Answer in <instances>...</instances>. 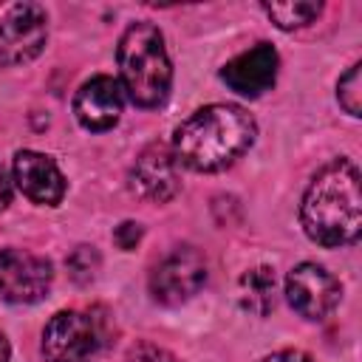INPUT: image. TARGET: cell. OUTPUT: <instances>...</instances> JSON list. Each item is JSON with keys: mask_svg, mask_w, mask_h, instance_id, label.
<instances>
[{"mask_svg": "<svg viewBox=\"0 0 362 362\" xmlns=\"http://www.w3.org/2000/svg\"><path fill=\"white\" fill-rule=\"evenodd\" d=\"M48 42V14L37 3H17L0 20V62L14 68L37 59Z\"/></svg>", "mask_w": 362, "mask_h": 362, "instance_id": "cell-7", "label": "cell"}, {"mask_svg": "<svg viewBox=\"0 0 362 362\" xmlns=\"http://www.w3.org/2000/svg\"><path fill=\"white\" fill-rule=\"evenodd\" d=\"M8 204H11V184H8V178H6V173H3V167H0V212H3Z\"/></svg>", "mask_w": 362, "mask_h": 362, "instance_id": "cell-20", "label": "cell"}, {"mask_svg": "<svg viewBox=\"0 0 362 362\" xmlns=\"http://www.w3.org/2000/svg\"><path fill=\"white\" fill-rule=\"evenodd\" d=\"M65 266H68V272H71V277H74L76 283H90V280L96 277L102 260H99V252H96L93 246H76V249L65 257Z\"/></svg>", "mask_w": 362, "mask_h": 362, "instance_id": "cell-16", "label": "cell"}, {"mask_svg": "<svg viewBox=\"0 0 362 362\" xmlns=\"http://www.w3.org/2000/svg\"><path fill=\"white\" fill-rule=\"evenodd\" d=\"M181 164L175 161L170 144H147L130 167V189L153 204H167L181 189Z\"/></svg>", "mask_w": 362, "mask_h": 362, "instance_id": "cell-9", "label": "cell"}, {"mask_svg": "<svg viewBox=\"0 0 362 362\" xmlns=\"http://www.w3.org/2000/svg\"><path fill=\"white\" fill-rule=\"evenodd\" d=\"M263 362H314L305 351H277V354H272V356H266Z\"/></svg>", "mask_w": 362, "mask_h": 362, "instance_id": "cell-19", "label": "cell"}, {"mask_svg": "<svg viewBox=\"0 0 362 362\" xmlns=\"http://www.w3.org/2000/svg\"><path fill=\"white\" fill-rule=\"evenodd\" d=\"M238 303L255 317H266L274 308V272L269 266L246 269L238 280Z\"/></svg>", "mask_w": 362, "mask_h": 362, "instance_id": "cell-13", "label": "cell"}, {"mask_svg": "<svg viewBox=\"0 0 362 362\" xmlns=\"http://www.w3.org/2000/svg\"><path fill=\"white\" fill-rule=\"evenodd\" d=\"M342 297L339 280L320 263H297L286 274V300L305 320H325Z\"/></svg>", "mask_w": 362, "mask_h": 362, "instance_id": "cell-8", "label": "cell"}, {"mask_svg": "<svg viewBox=\"0 0 362 362\" xmlns=\"http://www.w3.org/2000/svg\"><path fill=\"white\" fill-rule=\"evenodd\" d=\"M257 136L252 113L240 105L215 102L187 116L173 136V156L181 167L195 173H221L232 167Z\"/></svg>", "mask_w": 362, "mask_h": 362, "instance_id": "cell-2", "label": "cell"}, {"mask_svg": "<svg viewBox=\"0 0 362 362\" xmlns=\"http://www.w3.org/2000/svg\"><path fill=\"white\" fill-rule=\"evenodd\" d=\"M90 362H93V359H90Z\"/></svg>", "mask_w": 362, "mask_h": 362, "instance_id": "cell-22", "label": "cell"}, {"mask_svg": "<svg viewBox=\"0 0 362 362\" xmlns=\"http://www.w3.org/2000/svg\"><path fill=\"white\" fill-rule=\"evenodd\" d=\"M300 223L303 232L325 249L356 243L362 232V187L351 158H331L314 173L303 192Z\"/></svg>", "mask_w": 362, "mask_h": 362, "instance_id": "cell-1", "label": "cell"}, {"mask_svg": "<svg viewBox=\"0 0 362 362\" xmlns=\"http://www.w3.org/2000/svg\"><path fill=\"white\" fill-rule=\"evenodd\" d=\"M11 175L20 192L40 206H59L65 198V178L57 161L37 150H20L11 161Z\"/></svg>", "mask_w": 362, "mask_h": 362, "instance_id": "cell-11", "label": "cell"}, {"mask_svg": "<svg viewBox=\"0 0 362 362\" xmlns=\"http://www.w3.org/2000/svg\"><path fill=\"white\" fill-rule=\"evenodd\" d=\"M206 283V263L198 249L175 246L150 272V294L161 305H181L192 300Z\"/></svg>", "mask_w": 362, "mask_h": 362, "instance_id": "cell-6", "label": "cell"}, {"mask_svg": "<svg viewBox=\"0 0 362 362\" xmlns=\"http://www.w3.org/2000/svg\"><path fill=\"white\" fill-rule=\"evenodd\" d=\"M337 102L348 116H362V62H354L337 82Z\"/></svg>", "mask_w": 362, "mask_h": 362, "instance_id": "cell-15", "label": "cell"}, {"mask_svg": "<svg viewBox=\"0 0 362 362\" xmlns=\"http://www.w3.org/2000/svg\"><path fill=\"white\" fill-rule=\"evenodd\" d=\"M122 107H124L122 85L107 74H96L85 79L74 96V116L90 133L110 130L119 122Z\"/></svg>", "mask_w": 362, "mask_h": 362, "instance_id": "cell-10", "label": "cell"}, {"mask_svg": "<svg viewBox=\"0 0 362 362\" xmlns=\"http://www.w3.org/2000/svg\"><path fill=\"white\" fill-rule=\"evenodd\" d=\"M119 85L122 93L139 107H161L173 85V62L164 45V34L153 23H133L124 28L119 48Z\"/></svg>", "mask_w": 362, "mask_h": 362, "instance_id": "cell-3", "label": "cell"}, {"mask_svg": "<svg viewBox=\"0 0 362 362\" xmlns=\"http://www.w3.org/2000/svg\"><path fill=\"white\" fill-rule=\"evenodd\" d=\"M127 362H184L178 359L173 351L161 348V345H153V342H139L127 351Z\"/></svg>", "mask_w": 362, "mask_h": 362, "instance_id": "cell-17", "label": "cell"}, {"mask_svg": "<svg viewBox=\"0 0 362 362\" xmlns=\"http://www.w3.org/2000/svg\"><path fill=\"white\" fill-rule=\"evenodd\" d=\"M102 348L96 317L82 311H57L42 328V356L48 362H90Z\"/></svg>", "mask_w": 362, "mask_h": 362, "instance_id": "cell-4", "label": "cell"}, {"mask_svg": "<svg viewBox=\"0 0 362 362\" xmlns=\"http://www.w3.org/2000/svg\"><path fill=\"white\" fill-rule=\"evenodd\" d=\"M8 359H11V345H8L6 334L0 331V362H8Z\"/></svg>", "mask_w": 362, "mask_h": 362, "instance_id": "cell-21", "label": "cell"}, {"mask_svg": "<svg viewBox=\"0 0 362 362\" xmlns=\"http://www.w3.org/2000/svg\"><path fill=\"white\" fill-rule=\"evenodd\" d=\"M263 11L269 14V20L283 28V31H294L303 28L308 23H314L322 14V3H266Z\"/></svg>", "mask_w": 362, "mask_h": 362, "instance_id": "cell-14", "label": "cell"}, {"mask_svg": "<svg viewBox=\"0 0 362 362\" xmlns=\"http://www.w3.org/2000/svg\"><path fill=\"white\" fill-rule=\"evenodd\" d=\"M113 240H116V243H119L124 252L136 249V243L141 240V223H136V221H124L122 226H116Z\"/></svg>", "mask_w": 362, "mask_h": 362, "instance_id": "cell-18", "label": "cell"}, {"mask_svg": "<svg viewBox=\"0 0 362 362\" xmlns=\"http://www.w3.org/2000/svg\"><path fill=\"white\" fill-rule=\"evenodd\" d=\"M54 283V266L28 249H0V300L11 305L40 303Z\"/></svg>", "mask_w": 362, "mask_h": 362, "instance_id": "cell-5", "label": "cell"}, {"mask_svg": "<svg viewBox=\"0 0 362 362\" xmlns=\"http://www.w3.org/2000/svg\"><path fill=\"white\" fill-rule=\"evenodd\" d=\"M277 68H280V57H277L274 45L257 42L249 51L232 57L221 68V79L226 82L229 90L255 99V96L272 90V85L277 79Z\"/></svg>", "mask_w": 362, "mask_h": 362, "instance_id": "cell-12", "label": "cell"}]
</instances>
